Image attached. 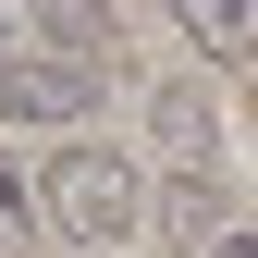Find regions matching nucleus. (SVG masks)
<instances>
[{
  "label": "nucleus",
  "instance_id": "39448f33",
  "mask_svg": "<svg viewBox=\"0 0 258 258\" xmlns=\"http://www.w3.org/2000/svg\"><path fill=\"white\" fill-rule=\"evenodd\" d=\"M136 221H160L172 246H209V234H221V184H209V172H160Z\"/></svg>",
  "mask_w": 258,
  "mask_h": 258
},
{
  "label": "nucleus",
  "instance_id": "1a4fd4ad",
  "mask_svg": "<svg viewBox=\"0 0 258 258\" xmlns=\"http://www.w3.org/2000/svg\"><path fill=\"white\" fill-rule=\"evenodd\" d=\"M0 49H13V0H0Z\"/></svg>",
  "mask_w": 258,
  "mask_h": 258
},
{
  "label": "nucleus",
  "instance_id": "20e7f679",
  "mask_svg": "<svg viewBox=\"0 0 258 258\" xmlns=\"http://www.w3.org/2000/svg\"><path fill=\"white\" fill-rule=\"evenodd\" d=\"M25 49H49V61H86V74H99L111 86V0H37V37H25Z\"/></svg>",
  "mask_w": 258,
  "mask_h": 258
},
{
  "label": "nucleus",
  "instance_id": "f257e3e1",
  "mask_svg": "<svg viewBox=\"0 0 258 258\" xmlns=\"http://www.w3.org/2000/svg\"><path fill=\"white\" fill-rule=\"evenodd\" d=\"M25 197H37V234H61V246H123L136 209H148V172H136L123 148H86V136H74Z\"/></svg>",
  "mask_w": 258,
  "mask_h": 258
},
{
  "label": "nucleus",
  "instance_id": "6e6552de",
  "mask_svg": "<svg viewBox=\"0 0 258 258\" xmlns=\"http://www.w3.org/2000/svg\"><path fill=\"white\" fill-rule=\"evenodd\" d=\"M197 258H258V234H209V246H197Z\"/></svg>",
  "mask_w": 258,
  "mask_h": 258
},
{
  "label": "nucleus",
  "instance_id": "423d86ee",
  "mask_svg": "<svg viewBox=\"0 0 258 258\" xmlns=\"http://www.w3.org/2000/svg\"><path fill=\"white\" fill-rule=\"evenodd\" d=\"M172 25L209 61H258V0H172Z\"/></svg>",
  "mask_w": 258,
  "mask_h": 258
},
{
  "label": "nucleus",
  "instance_id": "7ed1b4c3",
  "mask_svg": "<svg viewBox=\"0 0 258 258\" xmlns=\"http://www.w3.org/2000/svg\"><path fill=\"white\" fill-rule=\"evenodd\" d=\"M148 136H160V172H209L221 160V123L197 86H148Z\"/></svg>",
  "mask_w": 258,
  "mask_h": 258
},
{
  "label": "nucleus",
  "instance_id": "0eeeda50",
  "mask_svg": "<svg viewBox=\"0 0 258 258\" xmlns=\"http://www.w3.org/2000/svg\"><path fill=\"white\" fill-rule=\"evenodd\" d=\"M25 246H37V197H25V172L0 160V258H25Z\"/></svg>",
  "mask_w": 258,
  "mask_h": 258
},
{
  "label": "nucleus",
  "instance_id": "f03ea898",
  "mask_svg": "<svg viewBox=\"0 0 258 258\" xmlns=\"http://www.w3.org/2000/svg\"><path fill=\"white\" fill-rule=\"evenodd\" d=\"M86 111H99V74H86V61L0 49V123H25V136H74Z\"/></svg>",
  "mask_w": 258,
  "mask_h": 258
}]
</instances>
